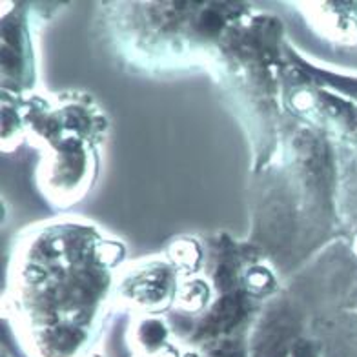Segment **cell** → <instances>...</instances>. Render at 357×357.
Returning a JSON list of instances; mask_svg holds the SVG:
<instances>
[{
	"mask_svg": "<svg viewBox=\"0 0 357 357\" xmlns=\"http://www.w3.org/2000/svg\"><path fill=\"white\" fill-rule=\"evenodd\" d=\"M239 308L241 305L237 299H225L222 303H219V306L212 312V317H210L215 330H225L231 326L239 317Z\"/></svg>",
	"mask_w": 357,
	"mask_h": 357,
	"instance_id": "1",
	"label": "cell"
}]
</instances>
